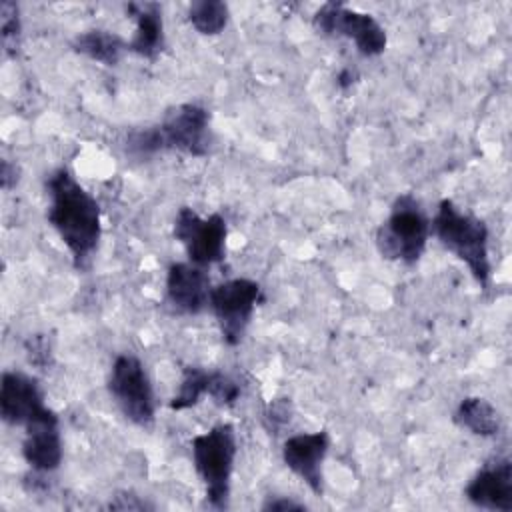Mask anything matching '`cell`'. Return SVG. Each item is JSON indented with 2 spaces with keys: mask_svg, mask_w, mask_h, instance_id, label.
Masks as SVG:
<instances>
[{
  "mask_svg": "<svg viewBox=\"0 0 512 512\" xmlns=\"http://www.w3.org/2000/svg\"><path fill=\"white\" fill-rule=\"evenodd\" d=\"M46 190L50 194L48 222L70 250L74 266L84 270L102 234L98 202L66 168L48 178Z\"/></svg>",
  "mask_w": 512,
  "mask_h": 512,
  "instance_id": "1",
  "label": "cell"
},
{
  "mask_svg": "<svg viewBox=\"0 0 512 512\" xmlns=\"http://www.w3.org/2000/svg\"><path fill=\"white\" fill-rule=\"evenodd\" d=\"M210 146V116L198 104H180L168 110L160 124L134 130L126 138V152L138 158H146L162 150L206 156Z\"/></svg>",
  "mask_w": 512,
  "mask_h": 512,
  "instance_id": "2",
  "label": "cell"
},
{
  "mask_svg": "<svg viewBox=\"0 0 512 512\" xmlns=\"http://www.w3.org/2000/svg\"><path fill=\"white\" fill-rule=\"evenodd\" d=\"M432 230L440 244L456 254L470 268L474 280L486 288L490 282L486 224L460 212L452 200H442L434 216Z\"/></svg>",
  "mask_w": 512,
  "mask_h": 512,
  "instance_id": "3",
  "label": "cell"
},
{
  "mask_svg": "<svg viewBox=\"0 0 512 512\" xmlns=\"http://www.w3.org/2000/svg\"><path fill=\"white\" fill-rule=\"evenodd\" d=\"M192 458L196 472L206 486V500L212 508H228L230 476L236 458V434L230 424H216L194 436Z\"/></svg>",
  "mask_w": 512,
  "mask_h": 512,
  "instance_id": "4",
  "label": "cell"
},
{
  "mask_svg": "<svg viewBox=\"0 0 512 512\" xmlns=\"http://www.w3.org/2000/svg\"><path fill=\"white\" fill-rule=\"evenodd\" d=\"M430 222L418 200L402 194L392 204L388 220L376 232V246L388 260H400L408 266L416 264L426 248Z\"/></svg>",
  "mask_w": 512,
  "mask_h": 512,
  "instance_id": "5",
  "label": "cell"
},
{
  "mask_svg": "<svg viewBox=\"0 0 512 512\" xmlns=\"http://www.w3.org/2000/svg\"><path fill=\"white\" fill-rule=\"evenodd\" d=\"M108 390L122 414L136 426L148 428L154 422V392L142 362L132 354H120L110 370Z\"/></svg>",
  "mask_w": 512,
  "mask_h": 512,
  "instance_id": "6",
  "label": "cell"
},
{
  "mask_svg": "<svg viewBox=\"0 0 512 512\" xmlns=\"http://www.w3.org/2000/svg\"><path fill=\"white\" fill-rule=\"evenodd\" d=\"M314 28L326 36L350 38L362 56H378L386 50V32L378 20L340 2L322 4L314 14Z\"/></svg>",
  "mask_w": 512,
  "mask_h": 512,
  "instance_id": "7",
  "label": "cell"
},
{
  "mask_svg": "<svg viewBox=\"0 0 512 512\" xmlns=\"http://www.w3.org/2000/svg\"><path fill=\"white\" fill-rule=\"evenodd\" d=\"M258 298L260 286L248 278H234L212 288L210 308L218 320L222 338L228 346L240 344L250 324Z\"/></svg>",
  "mask_w": 512,
  "mask_h": 512,
  "instance_id": "8",
  "label": "cell"
},
{
  "mask_svg": "<svg viewBox=\"0 0 512 512\" xmlns=\"http://www.w3.org/2000/svg\"><path fill=\"white\" fill-rule=\"evenodd\" d=\"M226 220L220 214L200 218L192 208L182 206L174 220V236L188 252L196 266H210L224 258L226 250Z\"/></svg>",
  "mask_w": 512,
  "mask_h": 512,
  "instance_id": "9",
  "label": "cell"
},
{
  "mask_svg": "<svg viewBox=\"0 0 512 512\" xmlns=\"http://www.w3.org/2000/svg\"><path fill=\"white\" fill-rule=\"evenodd\" d=\"M44 396L38 382L22 372H4L0 384V416L6 424L28 426L44 414Z\"/></svg>",
  "mask_w": 512,
  "mask_h": 512,
  "instance_id": "10",
  "label": "cell"
},
{
  "mask_svg": "<svg viewBox=\"0 0 512 512\" xmlns=\"http://www.w3.org/2000/svg\"><path fill=\"white\" fill-rule=\"evenodd\" d=\"M210 278L202 266L174 262L166 274V302L178 314H200L210 306Z\"/></svg>",
  "mask_w": 512,
  "mask_h": 512,
  "instance_id": "11",
  "label": "cell"
},
{
  "mask_svg": "<svg viewBox=\"0 0 512 512\" xmlns=\"http://www.w3.org/2000/svg\"><path fill=\"white\" fill-rule=\"evenodd\" d=\"M330 446L328 432L296 434L284 442V464L302 478L314 494H322V462Z\"/></svg>",
  "mask_w": 512,
  "mask_h": 512,
  "instance_id": "12",
  "label": "cell"
},
{
  "mask_svg": "<svg viewBox=\"0 0 512 512\" xmlns=\"http://www.w3.org/2000/svg\"><path fill=\"white\" fill-rule=\"evenodd\" d=\"M24 428L26 438L22 444V456L30 468L40 474L56 470L62 462V438L56 412L48 408Z\"/></svg>",
  "mask_w": 512,
  "mask_h": 512,
  "instance_id": "13",
  "label": "cell"
},
{
  "mask_svg": "<svg viewBox=\"0 0 512 512\" xmlns=\"http://www.w3.org/2000/svg\"><path fill=\"white\" fill-rule=\"evenodd\" d=\"M466 496L474 506L486 510H512V464L508 458H496L488 462L470 480Z\"/></svg>",
  "mask_w": 512,
  "mask_h": 512,
  "instance_id": "14",
  "label": "cell"
},
{
  "mask_svg": "<svg viewBox=\"0 0 512 512\" xmlns=\"http://www.w3.org/2000/svg\"><path fill=\"white\" fill-rule=\"evenodd\" d=\"M126 10L136 20V32L128 42V50L150 60L156 58L164 48V24L160 6L156 2H130Z\"/></svg>",
  "mask_w": 512,
  "mask_h": 512,
  "instance_id": "15",
  "label": "cell"
},
{
  "mask_svg": "<svg viewBox=\"0 0 512 512\" xmlns=\"http://www.w3.org/2000/svg\"><path fill=\"white\" fill-rule=\"evenodd\" d=\"M72 48L94 62L116 66L122 58V52L128 48V44H124L120 36L108 30H88L74 38Z\"/></svg>",
  "mask_w": 512,
  "mask_h": 512,
  "instance_id": "16",
  "label": "cell"
},
{
  "mask_svg": "<svg viewBox=\"0 0 512 512\" xmlns=\"http://www.w3.org/2000/svg\"><path fill=\"white\" fill-rule=\"evenodd\" d=\"M454 420L476 436H494L500 430V416L496 408L478 396L464 398L454 412Z\"/></svg>",
  "mask_w": 512,
  "mask_h": 512,
  "instance_id": "17",
  "label": "cell"
},
{
  "mask_svg": "<svg viewBox=\"0 0 512 512\" xmlns=\"http://www.w3.org/2000/svg\"><path fill=\"white\" fill-rule=\"evenodd\" d=\"M188 20L200 34H220L228 22V6L220 0L192 2L188 6Z\"/></svg>",
  "mask_w": 512,
  "mask_h": 512,
  "instance_id": "18",
  "label": "cell"
},
{
  "mask_svg": "<svg viewBox=\"0 0 512 512\" xmlns=\"http://www.w3.org/2000/svg\"><path fill=\"white\" fill-rule=\"evenodd\" d=\"M208 376H210V372H206V370H202L198 366H188L184 370V376H182L178 392L170 400V408L172 410H186V408L198 404L200 398L206 394Z\"/></svg>",
  "mask_w": 512,
  "mask_h": 512,
  "instance_id": "19",
  "label": "cell"
},
{
  "mask_svg": "<svg viewBox=\"0 0 512 512\" xmlns=\"http://www.w3.org/2000/svg\"><path fill=\"white\" fill-rule=\"evenodd\" d=\"M20 14H18V4L10 0L0 2V36L4 50L8 54H16L20 46Z\"/></svg>",
  "mask_w": 512,
  "mask_h": 512,
  "instance_id": "20",
  "label": "cell"
},
{
  "mask_svg": "<svg viewBox=\"0 0 512 512\" xmlns=\"http://www.w3.org/2000/svg\"><path fill=\"white\" fill-rule=\"evenodd\" d=\"M206 394L218 406H232L240 396V384L224 372H210Z\"/></svg>",
  "mask_w": 512,
  "mask_h": 512,
  "instance_id": "21",
  "label": "cell"
},
{
  "mask_svg": "<svg viewBox=\"0 0 512 512\" xmlns=\"http://www.w3.org/2000/svg\"><path fill=\"white\" fill-rule=\"evenodd\" d=\"M292 402L290 398H276L268 404V408L264 410V426L270 434H278L286 424H290L292 420Z\"/></svg>",
  "mask_w": 512,
  "mask_h": 512,
  "instance_id": "22",
  "label": "cell"
},
{
  "mask_svg": "<svg viewBox=\"0 0 512 512\" xmlns=\"http://www.w3.org/2000/svg\"><path fill=\"white\" fill-rule=\"evenodd\" d=\"M26 352L32 364L46 368L52 364V352H50V342L44 338V334H36L26 342Z\"/></svg>",
  "mask_w": 512,
  "mask_h": 512,
  "instance_id": "23",
  "label": "cell"
},
{
  "mask_svg": "<svg viewBox=\"0 0 512 512\" xmlns=\"http://www.w3.org/2000/svg\"><path fill=\"white\" fill-rule=\"evenodd\" d=\"M108 508L110 510H152V504H148L146 500H142L132 492H120L110 500Z\"/></svg>",
  "mask_w": 512,
  "mask_h": 512,
  "instance_id": "24",
  "label": "cell"
},
{
  "mask_svg": "<svg viewBox=\"0 0 512 512\" xmlns=\"http://www.w3.org/2000/svg\"><path fill=\"white\" fill-rule=\"evenodd\" d=\"M18 182V166L12 164L10 160H2L0 164V184L4 190H10Z\"/></svg>",
  "mask_w": 512,
  "mask_h": 512,
  "instance_id": "25",
  "label": "cell"
},
{
  "mask_svg": "<svg viewBox=\"0 0 512 512\" xmlns=\"http://www.w3.org/2000/svg\"><path fill=\"white\" fill-rule=\"evenodd\" d=\"M306 506L304 504H300V502H294V500H290V498H270L268 502H264V506H262V510H278V512H284V510H304Z\"/></svg>",
  "mask_w": 512,
  "mask_h": 512,
  "instance_id": "26",
  "label": "cell"
},
{
  "mask_svg": "<svg viewBox=\"0 0 512 512\" xmlns=\"http://www.w3.org/2000/svg\"><path fill=\"white\" fill-rule=\"evenodd\" d=\"M352 82H354L352 70H350V68H344V70L338 74V86H340L342 90H346V88L352 86Z\"/></svg>",
  "mask_w": 512,
  "mask_h": 512,
  "instance_id": "27",
  "label": "cell"
}]
</instances>
